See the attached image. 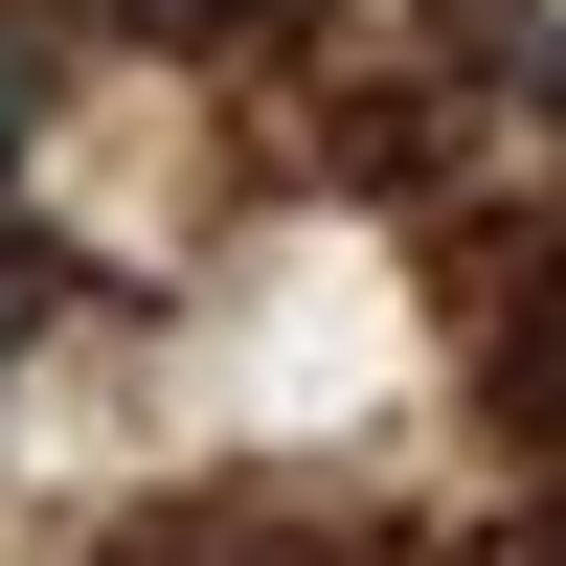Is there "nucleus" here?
I'll return each instance as SVG.
<instances>
[{
    "instance_id": "1",
    "label": "nucleus",
    "mask_w": 566,
    "mask_h": 566,
    "mask_svg": "<svg viewBox=\"0 0 566 566\" xmlns=\"http://www.w3.org/2000/svg\"><path fill=\"white\" fill-rule=\"evenodd\" d=\"M45 91H69V69H45V23H23V0H0V181L45 159Z\"/></svg>"
},
{
    "instance_id": "2",
    "label": "nucleus",
    "mask_w": 566,
    "mask_h": 566,
    "mask_svg": "<svg viewBox=\"0 0 566 566\" xmlns=\"http://www.w3.org/2000/svg\"><path fill=\"white\" fill-rule=\"evenodd\" d=\"M499 45H522V91L566 114V0H499Z\"/></svg>"
},
{
    "instance_id": "3",
    "label": "nucleus",
    "mask_w": 566,
    "mask_h": 566,
    "mask_svg": "<svg viewBox=\"0 0 566 566\" xmlns=\"http://www.w3.org/2000/svg\"><path fill=\"white\" fill-rule=\"evenodd\" d=\"M136 23H272V0H136Z\"/></svg>"
},
{
    "instance_id": "4",
    "label": "nucleus",
    "mask_w": 566,
    "mask_h": 566,
    "mask_svg": "<svg viewBox=\"0 0 566 566\" xmlns=\"http://www.w3.org/2000/svg\"><path fill=\"white\" fill-rule=\"evenodd\" d=\"M23 317H45V272H0V363H23Z\"/></svg>"
},
{
    "instance_id": "5",
    "label": "nucleus",
    "mask_w": 566,
    "mask_h": 566,
    "mask_svg": "<svg viewBox=\"0 0 566 566\" xmlns=\"http://www.w3.org/2000/svg\"><path fill=\"white\" fill-rule=\"evenodd\" d=\"M544 295H566V272H544ZM522 386H566V340H544V363H522Z\"/></svg>"
},
{
    "instance_id": "6",
    "label": "nucleus",
    "mask_w": 566,
    "mask_h": 566,
    "mask_svg": "<svg viewBox=\"0 0 566 566\" xmlns=\"http://www.w3.org/2000/svg\"><path fill=\"white\" fill-rule=\"evenodd\" d=\"M499 566H566V522H544V544H499Z\"/></svg>"
}]
</instances>
